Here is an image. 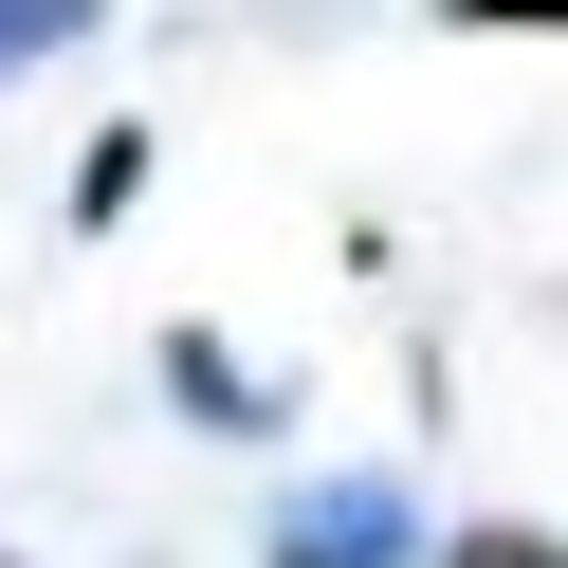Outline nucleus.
<instances>
[{
	"label": "nucleus",
	"instance_id": "1",
	"mask_svg": "<svg viewBox=\"0 0 568 568\" xmlns=\"http://www.w3.org/2000/svg\"><path fill=\"white\" fill-rule=\"evenodd\" d=\"M257 568H422V495L404 477H294Z\"/></svg>",
	"mask_w": 568,
	"mask_h": 568
},
{
	"label": "nucleus",
	"instance_id": "2",
	"mask_svg": "<svg viewBox=\"0 0 568 568\" xmlns=\"http://www.w3.org/2000/svg\"><path fill=\"white\" fill-rule=\"evenodd\" d=\"M165 385H184V422H221V440H257V422H275V385L239 367L221 331H165Z\"/></svg>",
	"mask_w": 568,
	"mask_h": 568
},
{
	"label": "nucleus",
	"instance_id": "3",
	"mask_svg": "<svg viewBox=\"0 0 568 568\" xmlns=\"http://www.w3.org/2000/svg\"><path fill=\"white\" fill-rule=\"evenodd\" d=\"M92 19H111V0H0V92L38 74V55H74V38H92Z\"/></svg>",
	"mask_w": 568,
	"mask_h": 568
},
{
	"label": "nucleus",
	"instance_id": "4",
	"mask_svg": "<svg viewBox=\"0 0 568 568\" xmlns=\"http://www.w3.org/2000/svg\"><path fill=\"white\" fill-rule=\"evenodd\" d=\"M148 202V129H92V165H74V221H129Z\"/></svg>",
	"mask_w": 568,
	"mask_h": 568
},
{
	"label": "nucleus",
	"instance_id": "7",
	"mask_svg": "<svg viewBox=\"0 0 568 568\" xmlns=\"http://www.w3.org/2000/svg\"><path fill=\"white\" fill-rule=\"evenodd\" d=\"M0 568H19V550H0Z\"/></svg>",
	"mask_w": 568,
	"mask_h": 568
},
{
	"label": "nucleus",
	"instance_id": "5",
	"mask_svg": "<svg viewBox=\"0 0 568 568\" xmlns=\"http://www.w3.org/2000/svg\"><path fill=\"white\" fill-rule=\"evenodd\" d=\"M440 568H568V531H458Z\"/></svg>",
	"mask_w": 568,
	"mask_h": 568
},
{
	"label": "nucleus",
	"instance_id": "6",
	"mask_svg": "<svg viewBox=\"0 0 568 568\" xmlns=\"http://www.w3.org/2000/svg\"><path fill=\"white\" fill-rule=\"evenodd\" d=\"M458 38H568V0H458Z\"/></svg>",
	"mask_w": 568,
	"mask_h": 568
}]
</instances>
